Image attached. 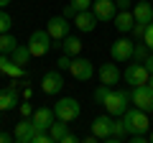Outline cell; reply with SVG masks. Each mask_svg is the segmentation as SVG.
Masks as SVG:
<instances>
[{
	"instance_id": "obj_1",
	"label": "cell",
	"mask_w": 153,
	"mask_h": 143,
	"mask_svg": "<svg viewBox=\"0 0 153 143\" xmlns=\"http://www.w3.org/2000/svg\"><path fill=\"white\" fill-rule=\"evenodd\" d=\"M102 105H105V110H107V115L120 118L123 112L130 107V92H128V89H112L110 87V92H107V97L102 100Z\"/></svg>"
},
{
	"instance_id": "obj_2",
	"label": "cell",
	"mask_w": 153,
	"mask_h": 143,
	"mask_svg": "<svg viewBox=\"0 0 153 143\" xmlns=\"http://www.w3.org/2000/svg\"><path fill=\"white\" fill-rule=\"evenodd\" d=\"M123 123H125V130L128 136L130 133H148L151 130V118H148L146 110H138V107H128L125 112H123Z\"/></svg>"
},
{
	"instance_id": "obj_3",
	"label": "cell",
	"mask_w": 153,
	"mask_h": 143,
	"mask_svg": "<svg viewBox=\"0 0 153 143\" xmlns=\"http://www.w3.org/2000/svg\"><path fill=\"white\" fill-rule=\"evenodd\" d=\"M79 112H82V105L76 102L74 97H61L59 102L54 105V115L56 120H64V123H71L79 118Z\"/></svg>"
},
{
	"instance_id": "obj_4",
	"label": "cell",
	"mask_w": 153,
	"mask_h": 143,
	"mask_svg": "<svg viewBox=\"0 0 153 143\" xmlns=\"http://www.w3.org/2000/svg\"><path fill=\"white\" fill-rule=\"evenodd\" d=\"M51 36H49V31H33L31 36H28V51H31V56H44V54H49V49H51Z\"/></svg>"
},
{
	"instance_id": "obj_5",
	"label": "cell",
	"mask_w": 153,
	"mask_h": 143,
	"mask_svg": "<svg viewBox=\"0 0 153 143\" xmlns=\"http://www.w3.org/2000/svg\"><path fill=\"white\" fill-rule=\"evenodd\" d=\"M130 102L135 105L138 110L153 112V89L148 84H140V87H130Z\"/></svg>"
},
{
	"instance_id": "obj_6",
	"label": "cell",
	"mask_w": 153,
	"mask_h": 143,
	"mask_svg": "<svg viewBox=\"0 0 153 143\" xmlns=\"http://www.w3.org/2000/svg\"><path fill=\"white\" fill-rule=\"evenodd\" d=\"M148 77H151V72H148L146 64H140V61H133V64H128V69L123 72V79H125L130 87L148 84Z\"/></svg>"
},
{
	"instance_id": "obj_7",
	"label": "cell",
	"mask_w": 153,
	"mask_h": 143,
	"mask_svg": "<svg viewBox=\"0 0 153 143\" xmlns=\"http://www.w3.org/2000/svg\"><path fill=\"white\" fill-rule=\"evenodd\" d=\"M69 72L74 79H82V82H87V79L94 77V64L89 59H84V56H71L69 61Z\"/></svg>"
},
{
	"instance_id": "obj_8",
	"label": "cell",
	"mask_w": 153,
	"mask_h": 143,
	"mask_svg": "<svg viewBox=\"0 0 153 143\" xmlns=\"http://www.w3.org/2000/svg\"><path fill=\"white\" fill-rule=\"evenodd\" d=\"M46 31H49V36L54 41H61L64 36H69L71 21H69V18H64V16H54V18H49V23H46Z\"/></svg>"
},
{
	"instance_id": "obj_9",
	"label": "cell",
	"mask_w": 153,
	"mask_h": 143,
	"mask_svg": "<svg viewBox=\"0 0 153 143\" xmlns=\"http://www.w3.org/2000/svg\"><path fill=\"white\" fill-rule=\"evenodd\" d=\"M41 89L46 95H59L64 89V77H61V69H49L41 77Z\"/></svg>"
},
{
	"instance_id": "obj_10",
	"label": "cell",
	"mask_w": 153,
	"mask_h": 143,
	"mask_svg": "<svg viewBox=\"0 0 153 143\" xmlns=\"http://www.w3.org/2000/svg\"><path fill=\"white\" fill-rule=\"evenodd\" d=\"M18 102H21V89L18 84H5L0 89V110L8 112V110H16Z\"/></svg>"
},
{
	"instance_id": "obj_11",
	"label": "cell",
	"mask_w": 153,
	"mask_h": 143,
	"mask_svg": "<svg viewBox=\"0 0 153 143\" xmlns=\"http://www.w3.org/2000/svg\"><path fill=\"white\" fill-rule=\"evenodd\" d=\"M133 41L130 39H117L112 46H110V56H112V61H117V64H123V61H130L133 59Z\"/></svg>"
},
{
	"instance_id": "obj_12",
	"label": "cell",
	"mask_w": 153,
	"mask_h": 143,
	"mask_svg": "<svg viewBox=\"0 0 153 143\" xmlns=\"http://www.w3.org/2000/svg\"><path fill=\"white\" fill-rule=\"evenodd\" d=\"M97 77H100V84L112 87V84H117V82L123 79V72L117 69V64H115V61H110V64H100Z\"/></svg>"
},
{
	"instance_id": "obj_13",
	"label": "cell",
	"mask_w": 153,
	"mask_h": 143,
	"mask_svg": "<svg viewBox=\"0 0 153 143\" xmlns=\"http://www.w3.org/2000/svg\"><path fill=\"white\" fill-rule=\"evenodd\" d=\"M89 10L97 16V21H112L117 13V5H115V0H92Z\"/></svg>"
},
{
	"instance_id": "obj_14",
	"label": "cell",
	"mask_w": 153,
	"mask_h": 143,
	"mask_svg": "<svg viewBox=\"0 0 153 143\" xmlns=\"http://www.w3.org/2000/svg\"><path fill=\"white\" fill-rule=\"evenodd\" d=\"M54 120H56L54 107H38V110H33V115H31V123H33L36 130H49V125Z\"/></svg>"
},
{
	"instance_id": "obj_15",
	"label": "cell",
	"mask_w": 153,
	"mask_h": 143,
	"mask_svg": "<svg viewBox=\"0 0 153 143\" xmlns=\"http://www.w3.org/2000/svg\"><path fill=\"white\" fill-rule=\"evenodd\" d=\"M76 26V31H82V33H92L94 28H97V16H94L92 10H79L74 16V21H71Z\"/></svg>"
},
{
	"instance_id": "obj_16",
	"label": "cell",
	"mask_w": 153,
	"mask_h": 143,
	"mask_svg": "<svg viewBox=\"0 0 153 143\" xmlns=\"http://www.w3.org/2000/svg\"><path fill=\"white\" fill-rule=\"evenodd\" d=\"M33 133H36V128H33L31 118H21V120L16 123V130H13V138H16L18 143H31V141H33Z\"/></svg>"
},
{
	"instance_id": "obj_17",
	"label": "cell",
	"mask_w": 153,
	"mask_h": 143,
	"mask_svg": "<svg viewBox=\"0 0 153 143\" xmlns=\"http://www.w3.org/2000/svg\"><path fill=\"white\" fill-rule=\"evenodd\" d=\"M112 26L117 28L120 33H130L133 26H135V16H133V10H117L112 18Z\"/></svg>"
},
{
	"instance_id": "obj_18",
	"label": "cell",
	"mask_w": 153,
	"mask_h": 143,
	"mask_svg": "<svg viewBox=\"0 0 153 143\" xmlns=\"http://www.w3.org/2000/svg\"><path fill=\"white\" fill-rule=\"evenodd\" d=\"M92 133L100 141H105V138L112 133V115H97L92 120Z\"/></svg>"
},
{
	"instance_id": "obj_19",
	"label": "cell",
	"mask_w": 153,
	"mask_h": 143,
	"mask_svg": "<svg viewBox=\"0 0 153 143\" xmlns=\"http://www.w3.org/2000/svg\"><path fill=\"white\" fill-rule=\"evenodd\" d=\"M133 16H135V23H151V18H153V5L148 3V0H135Z\"/></svg>"
},
{
	"instance_id": "obj_20",
	"label": "cell",
	"mask_w": 153,
	"mask_h": 143,
	"mask_svg": "<svg viewBox=\"0 0 153 143\" xmlns=\"http://www.w3.org/2000/svg\"><path fill=\"white\" fill-rule=\"evenodd\" d=\"M59 46L66 56H79V51H82V41L76 39V36H64Z\"/></svg>"
},
{
	"instance_id": "obj_21",
	"label": "cell",
	"mask_w": 153,
	"mask_h": 143,
	"mask_svg": "<svg viewBox=\"0 0 153 143\" xmlns=\"http://www.w3.org/2000/svg\"><path fill=\"white\" fill-rule=\"evenodd\" d=\"M10 59L16 61L18 66H26L28 61H31V51H28V46H26V44H18L16 49H13V54H10Z\"/></svg>"
},
{
	"instance_id": "obj_22",
	"label": "cell",
	"mask_w": 153,
	"mask_h": 143,
	"mask_svg": "<svg viewBox=\"0 0 153 143\" xmlns=\"http://www.w3.org/2000/svg\"><path fill=\"white\" fill-rule=\"evenodd\" d=\"M66 130H69V123H64V120H54L49 125V136H51L54 143H61V138H64Z\"/></svg>"
},
{
	"instance_id": "obj_23",
	"label": "cell",
	"mask_w": 153,
	"mask_h": 143,
	"mask_svg": "<svg viewBox=\"0 0 153 143\" xmlns=\"http://www.w3.org/2000/svg\"><path fill=\"white\" fill-rule=\"evenodd\" d=\"M16 46H18V41H16V36H10V31H8V33H0V54H8V56H10Z\"/></svg>"
},
{
	"instance_id": "obj_24",
	"label": "cell",
	"mask_w": 153,
	"mask_h": 143,
	"mask_svg": "<svg viewBox=\"0 0 153 143\" xmlns=\"http://www.w3.org/2000/svg\"><path fill=\"white\" fill-rule=\"evenodd\" d=\"M148 54H151V49H148L146 44H135L133 46V61H140L143 64V61L148 59Z\"/></svg>"
},
{
	"instance_id": "obj_25",
	"label": "cell",
	"mask_w": 153,
	"mask_h": 143,
	"mask_svg": "<svg viewBox=\"0 0 153 143\" xmlns=\"http://www.w3.org/2000/svg\"><path fill=\"white\" fill-rule=\"evenodd\" d=\"M3 74H8V77H26V66H18L16 61L10 59V64L3 69Z\"/></svg>"
},
{
	"instance_id": "obj_26",
	"label": "cell",
	"mask_w": 153,
	"mask_h": 143,
	"mask_svg": "<svg viewBox=\"0 0 153 143\" xmlns=\"http://www.w3.org/2000/svg\"><path fill=\"white\" fill-rule=\"evenodd\" d=\"M13 28V18L5 13V8H0V33H8Z\"/></svg>"
},
{
	"instance_id": "obj_27",
	"label": "cell",
	"mask_w": 153,
	"mask_h": 143,
	"mask_svg": "<svg viewBox=\"0 0 153 143\" xmlns=\"http://www.w3.org/2000/svg\"><path fill=\"white\" fill-rule=\"evenodd\" d=\"M69 5L79 13V10H89L92 8V0H69Z\"/></svg>"
},
{
	"instance_id": "obj_28",
	"label": "cell",
	"mask_w": 153,
	"mask_h": 143,
	"mask_svg": "<svg viewBox=\"0 0 153 143\" xmlns=\"http://www.w3.org/2000/svg\"><path fill=\"white\" fill-rule=\"evenodd\" d=\"M143 44H146L148 49L153 51V18H151V23H148V28H146V36H143Z\"/></svg>"
},
{
	"instance_id": "obj_29",
	"label": "cell",
	"mask_w": 153,
	"mask_h": 143,
	"mask_svg": "<svg viewBox=\"0 0 153 143\" xmlns=\"http://www.w3.org/2000/svg\"><path fill=\"white\" fill-rule=\"evenodd\" d=\"M69 61H71V56L61 54L59 59H56V69H61V72H69Z\"/></svg>"
},
{
	"instance_id": "obj_30",
	"label": "cell",
	"mask_w": 153,
	"mask_h": 143,
	"mask_svg": "<svg viewBox=\"0 0 153 143\" xmlns=\"http://www.w3.org/2000/svg\"><path fill=\"white\" fill-rule=\"evenodd\" d=\"M18 110H21V118H31L33 115V107H31V102H18Z\"/></svg>"
},
{
	"instance_id": "obj_31",
	"label": "cell",
	"mask_w": 153,
	"mask_h": 143,
	"mask_svg": "<svg viewBox=\"0 0 153 143\" xmlns=\"http://www.w3.org/2000/svg\"><path fill=\"white\" fill-rule=\"evenodd\" d=\"M146 28H148V23H135V26H133V36L143 41V36H146Z\"/></svg>"
},
{
	"instance_id": "obj_32",
	"label": "cell",
	"mask_w": 153,
	"mask_h": 143,
	"mask_svg": "<svg viewBox=\"0 0 153 143\" xmlns=\"http://www.w3.org/2000/svg\"><path fill=\"white\" fill-rule=\"evenodd\" d=\"M107 92H110V87H107V84H100V87L94 89V100H97V102H102V100L107 97Z\"/></svg>"
},
{
	"instance_id": "obj_33",
	"label": "cell",
	"mask_w": 153,
	"mask_h": 143,
	"mask_svg": "<svg viewBox=\"0 0 153 143\" xmlns=\"http://www.w3.org/2000/svg\"><path fill=\"white\" fill-rule=\"evenodd\" d=\"M148 136L146 133H130V143H146Z\"/></svg>"
},
{
	"instance_id": "obj_34",
	"label": "cell",
	"mask_w": 153,
	"mask_h": 143,
	"mask_svg": "<svg viewBox=\"0 0 153 143\" xmlns=\"http://www.w3.org/2000/svg\"><path fill=\"white\" fill-rule=\"evenodd\" d=\"M130 3H133V0H115L117 10H130Z\"/></svg>"
},
{
	"instance_id": "obj_35",
	"label": "cell",
	"mask_w": 153,
	"mask_h": 143,
	"mask_svg": "<svg viewBox=\"0 0 153 143\" xmlns=\"http://www.w3.org/2000/svg\"><path fill=\"white\" fill-rule=\"evenodd\" d=\"M74 141H79V138H76L74 133H69V130H66V133H64V138H61V143H74Z\"/></svg>"
},
{
	"instance_id": "obj_36",
	"label": "cell",
	"mask_w": 153,
	"mask_h": 143,
	"mask_svg": "<svg viewBox=\"0 0 153 143\" xmlns=\"http://www.w3.org/2000/svg\"><path fill=\"white\" fill-rule=\"evenodd\" d=\"M8 64H10V56H8V54H0V72L5 69Z\"/></svg>"
},
{
	"instance_id": "obj_37",
	"label": "cell",
	"mask_w": 153,
	"mask_h": 143,
	"mask_svg": "<svg viewBox=\"0 0 153 143\" xmlns=\"http://www.w3.org/2000/svg\"><path fill=\"white\" fill-rule=\"evenodd\" d=\"M10 141H16L13 133H3V130H0V143H10Z\"/></svg>"
},
{
	"instance_id": "obj_38",
	"label": "cell",
	"mask_w": 153,
	"mask_h": 143,
	"mask_svg": "<svg viewBox=\"0 0 153 143\" xmlns=\"http://www.w3.org/2000/svg\"><path fill=\"white\" fill-rule=\"evenodd\" d=\"M143 64H146V69H148V72H151V74H153V51H151V54H148V59L143 61Z\"/></svg>"
},
{
	"instance_id": "obj_39",
	"label": "cell",
	"mask_w": 153,
	"mask_h": 143,
	"mask_svg": "<svg viewBox=\"0 0 153 143\" xmlns=\"http://www.w3.org/2000/svg\"><path fill=\"white\" fill-rule=\"evenodd\" d=\"M74 16H76V10H74L71 5H66V8H64V18H74Z\"/></svg>"
},
{
	"instance_id": "obj_40",
	"label": "cell",
	"mask_w": 153,
	"mask_h": 143,
	"mask_svg": "<svg viewBox=\"0 0 153 143\" xmlns=\"http://www.w3.org/2000/svg\"><path fill=\"white\" fill-rule=\"evenodd\" d=\"M10 3H13V0H0V8H8Z\"/></svg>"
},
{
	"instance_id": "obj_41",
	"label": "cell",
	"mask_w": 153,
	"mask_h": 143,
	"mask_svg": "<svg viewBox=\"0 0 153 143\" xmlns=\"http://www.w3.org/2000/svg\"><path fill=\"white\" fill-rule=\"evenodd\" d=\"M148 87L153 89V74H151V77H148Z\"/></svg>"
},
{
	"instance_id": "obj_42",
	"label": "cell",
	"mask_w": 153,
	"mask_h": 143,
	"mask_svg": "<svg viewBox=\"0 0 153 143\" xmlns=\"http://www.w3.org/2000/svg\"><path fill=\"white\" fill-rule=\"evenodd\" d=\"M148 141H151V143H153V130H151V133H148Z\"/></svg>"
},
{
	"instance_id": "obj_43",
	"label": "cell",
	"mask_w": 153,
	"mask_h": 143,
	"mask_svg": "<svg viewBox=\"0 0 153 143\" xmlns=\"http://www.w3.org/2000/svg\"><path fill=\"white\" fill-rule=\"evenodd\" d=\"M151 128H153V115H151Z\"/></svg>"
},
{
	"instance_id": "obj_44",
	"label": "cell",
	"mask_w": 153,
	"mask_h": 143,
	"mask_svg": "<svg viewBox=\"0 0 153 143\" xmlns=\"http://www.w3.org/2000/svg\"><path fill=\"white\" fill-rule=\"evenodd\" d=\"M0 115H3V110H0Z\"/></svg>"
}]
</instances>
